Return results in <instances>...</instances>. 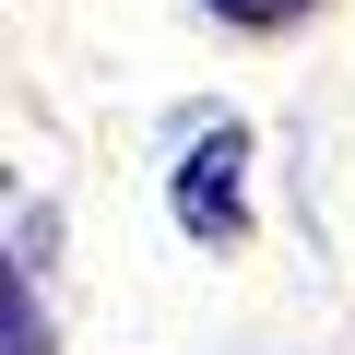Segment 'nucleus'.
<instances>
[{"instance_id": "f257e3e1", "label": "nucleus", "mask_w": 355, "mask_h": 355, "mask_svg": "<svg viewBox=\"0 0 355 355\" xmlns=\"http://www.w3.org/2000/svg\"><path fill=\"white\" fill-rule=\"evenodd\" d=\"M178 225L190 237H249V130L237 119H214L202 142H190V166H178Z\"/></svg>"}, {"instance_id": "f03ea898", "label": "nucleus", "mask_w": 355, "mask_h": 355, "mask_svg": "<svg viewBox=\"0 0 355 355\" xmlns=\"http://www.w3.org/2000/svg\"><path fill=\"white\" fill-rule=\"evenodd\" d=\"M0 355H48V320H36V284H24V249H12V272H0Z\"/></svg>"}, {"instance_id": "7ed1b4c3", "label": "nucleus", "mask_w": 355, "mask_h": 355, "mask_svg": "<svg viewBox=\"0 0 355 355\" xmlns=\"http://www.w3.org/2000/svg\"><path fill=\"white\" fill-rule=\"evenodd\" d=\"M214 12H225V24H296L308 0H214Z\"/></svg>"}]
</instances>
